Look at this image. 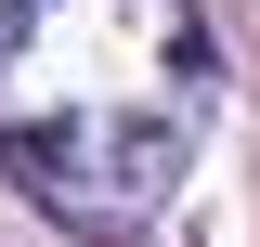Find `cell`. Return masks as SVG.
I'll return each mask as SVG.
<instances>
[{"instance_id": "6da1fadb", "label": "cell", "mask_w": 260, "mask_h": 247, "mask_svg": "<svg viewBox=\"0 0 260 247\" xmlns=\"http://www.w3.org/2000/svg\"><path fill=\"white\" fill-rule=\"evenodd\" d=\"M221 104L195 0H0V169L65 234H130L182 195Z\"/></svg>"}]
</instances>
